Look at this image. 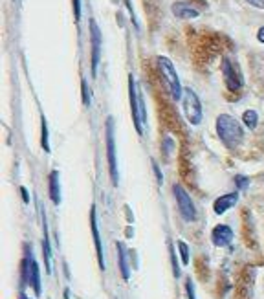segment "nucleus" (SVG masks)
<instances>
[{
    "label": "nucleus",
    "mask_w": 264,
    "mask_h": 299,
    "mask_svg": "<svg viewBox=\"0 0 264 299\" xmlns=\"http://www.w3.org/2000/svg\"><path fill=\"white\" fill-rule=\"evenodd\" d=\"M217 134H219L220 142L228 149L237 147L240 143V140L244 138L240 123L233 116H229V114H220L217 117Z\"/></svg>",
    "instance_id": "f257e3e1"
},
{
    "label": "nucleus",
    "mask_w": 264,
    "mask_h": 299,
    "mask_svg": "<svg viewBox=\"0 0 264 299\" xmlns=\"http://www.w3.org/2000/svg\"><path fill=\"white\" fill-rule=\"evenodd\" d=\"M156 63H158V68H160V74H162V77H163V81H165L169 92H171V96H173V99L180 101L183 97V88H182V85H180V77H178L171 59L160 55L156 59Z\"/></svg>",
    "instance_id": "f03ea898"
},
{
    "label": "nucleus",
    "mask_w": 264,
    "mask_h": 299,
    "mask_svg": "<svg viewBox=\"0 0 264 299\" xmlns=\"http://www.w3.org/2000/svg\"><path fill=\"white\" fill-rule=\"evenodd\" d=\"M21 277H22V286L30 284L35 295H41V275H39V264L31 255L30 248H26L24 259H22L21 266Z\"/></svg>",
    "instance_id": "7ed1b4c3"
},
{
    "label": "nucleus",
    "mask_w": 264,
    "mask_h": 299,
    "mask_svg": "<svg viewBox=\"0 0 264 299\" xmlns=\"http://www.w3.org/2000/svg\"><path fill=\"white\" fill-rule=\"evenodd\" d=\"M182 108L191 125H200L202 123V103H200L196 92L193 88H183Z\"/></svg>",
    "instance_id": "20e7f679"
},
{
    "label": "nucleus",
    "mask_w": 264,
    "mask_h": 299,
    "mask_svg": "<svg viewBox=\"0 0 264 299\" xmlns=\"http://www.w3.org/2000/svg\"><path fill=\"white\" fill-rule=\"evenodd\" d=\"M173 193H174L178 209H180V215H182L183 220H187V222H193V220H196V208H194V202L191 200L189 193L185 191V189H183L180 184H176V186H174Z\"/></svg>",
    "instance_id": "39448f33"
},
{
    "label": "nucleus",
    "mask_w": 264,
    "mask_h": 299,
    "mask_svg": "<svg viewBox=\"0 0 264 299\" xmlns=\"http://www.w3.org/2000/svg\"><path fill=\"white\" fill-rule=\"evenodd\" d=\"M107 158L112 184L117 186V162H116V138H114V117L107 119Z\"/></svg>",
    "instance_id": "423d86ee"
},
{
    "label": "nucleus",
    "mask_w": 264,
    "mask_h": 299,
    "mask_svg": "<svg viewBox=\"0 0 264 299\" xmlns=\"http://www.w3.org/2000/svg\"><path fill=\"white\" fill-rule=\"evenodd\" d=\"M101 42H103V35L101 30L94 19H90V44H92V76L96 77L97 74V65H99V59H101Z\"/></svg>",
    "instance_id": "0eeeda50"
},
{
    "label": "nucleus",
    "mask_w": 264,
    "mask_h": 299,
    "mask_svg": "<svg viewBox=\"0 0 264 299\" xmlns=\"http://www.w3.org/2000/svg\"><path fill=\"white\" fill-rule=\"evenodd\" d=\"M222 76L229 92H239L242 88V76H240V72L235 68V65L228 57H224L222 61Z\"/></svg>",
    "instance_id": "6e6552de"
},
{
    "label": "nucleus",
    "mask_w": 264,
    "mask_h": 299,
    "mask_svg": "<svg viewBox=\"0 0 264 299\" xmlns=\"http://www.w3.org/2000/svg\"><path fill=\"white\" fill-rule=\"evenodd\" d=\"M138 85L134 81V76H128V96H130V108H132V122H134V127L136 132L142 136L143 134V125L142 119H140V114H138Z\"/></svg>",
    "instance_id": "1a4fd4ad"
},
{
    "label": "nucleus",
    "mask_w": 264,
    "mask_h": 299,
    "mask_svg": "<svg viewBox=\"0 0 264 299\" xmlns=\"http://www.w3.org/2000/svg\"><path fill=\"white\" fill-rule=\"evenodd\" d=\"M211 241H213L215 246L226 248V246H229L231 241H233V229L229 228L228 224H219V226H215V229L211 231Z\"/></svg>",
    "instance_id": "9d476101"
},
{
    "label": "nucleus",
    "mask_w": 264,
    "mask_h": 299,
    "mask_svg": "<svg viewBox=\"0 0 264 299\" xmlns=\"http://www.w3.org/2000/svg\"><path fill=\"white\" fill-rule=\"evenodd\" d=\"M90 226H92V235H94V243H96L97 263H99V268L105 270V259H103V244H101V237H99V228H97V218H96V206H92V209H90Z\"/></svg>",
    "instance_id": "9b49d317"
},
{
    "label": "nucleus",
    "mask_w": 264,
    "mask_h": 299,
    "mask_svg": "<svg viewBox=\"0 0 264 299\" xmlns=\"http://www.w3.org/2000/svg\"><path fill=\"white\" fill-rule=\"evenodd\" d=\"M171 10H173L174 17L183 19V21H191V19H196V17L200 15V11H198L191 2H174Z\"/></svg>",
    "instance_id": "f8f14e48"
},
{
    "label": "nucleus",
    "mask_w": 264,
    "mask_h": 299,
    "mask_svg": "<svg viewBox=\"0 0 264 299\" xmlns=\"http://www.w3.org/2000/svg\"><path fill=\"white\" fill-rule=\"evenodd\" d=\"M237 200H239V193L233 191V193H226V195H222V197H219L217 200H215V213L217 215H224L228 209H231L237 204Z\"/></svg>",
    "instance_id": "ddd939ff"
},
{
    "label": "nucleus",
    "mask_w": 264,
    "mask_h": 299,
    "mask_svg": "<svg viewBox=\"0 0 264 299\" xmlns=\"http://www.w3.org/2000/svg\"><path fill=\"white\" fill-rule=\"evenodd\" d=\"M117 248V264H119V272H121L123 279L128 281L130 277V268H128V259H127V248L123 243H116Z\"/></svg>",
    "instance_id": "4468645a"
},
{
    "label": "nucleus",
    "mask_w": 264,
    "mask_h": 299,
    "mask_svg": "<svg viewBox=\"0 0 264 299\" xmlns=\"http://www.w3.org/2000/svg\"><path fill=\"white\" fill-rule=\"evenodd\" d=\"M48 186H50V198L51 202L59 206L61 204V186H59V172L51 171L50 178H48Z\"/></svg>",
    "instance_id": "2eb2a0df"
},
{
    "label": "nucleus",
    "mask_w": 264,
    "mask_h": 299,
    "mask_svg": "<svg viewBox=\"0 0 264 299\" xmlns=\"http://www.w3.org/2000/svg\"><path fill=\"white\" fill-rule=\"evenodd\" d=\"M42 224H44V241H42L44 264H46V272L51 274V248H50V238H48V224H46V218H42Z\"/></svg>",
    "instance_id": "dca6fc26"
},
{
    "label": "nucleus",
    "mask_w": 264,
    "mask_h": 299,
    "mask_svg": "<svg viewBox=\"0 0 264 299\" xmlns=\"http://www.w3.org/2000/svg\"><path fill=\"white\" fill-rule=\"evenodd\" d=\"M242 122H244V125H246V127L255 129V127H257V123H259V114H257L255 110H246L242 114Z\"/></svg>",
    "instance_id": "f3484780"
},
{
    "label": "nucleus",
    "mask_w": 264,
    "mask_h": 299,
    "mask_svg": "<svg viewBox=\"0 0 264 299\" xmlns=\"http://www.w3.org/2000/svg\"><path fill=\"white\" fill-rule=\"evenodd\" d=\"M41 127H42V138H41V143H42V149L46 152H50V142H48V125H46V117L41 116Z\"/></svg>",
    "instance_id": "a211bd4d"
},
{
    "label": "nucleus",
    "mask_w": 264,
    "mask_h": 299,
    "mask_svg": "<svg viewBox=\"0 0 264 299\" xmlns=\"http://www.w3.org/2000/svg\"><path fill=\"white\" fill-rule=\"evenodd\" d=\"M176 246H178V252H180V257H182V263L183 264H189V246H187V243H183V241H178Z\"/></svg>",
    "instance_id": "6ab92c4d"
},
{
    "label": "nucleus",
    "mask_w": 264,
    "mask_h": 299,
    "mask_svg": "<svg viewBox=\"0 0 264 299\" xmlns=\"http://www.w3.org/2000/svg\"><path fill=\"white\" fill-rule=\"evenodd\" d=\"M81 92H83V105H85V107H90V92H88L87 79L81 81Z\"/></svg>",
    "instance_id": "aec40b11"
},
{
    "label": "nucleus",
    "mask_w": 264,
    "mask_h": 299,
    "mask_svg": "<svg viewBox=\"0 0 264 299\" xmlns=\"http://www.w3.org/2000/svg\"><path fill=\"white\" fill-rule=\"evenodd\" d=\"M72 2H74V17L79 22L81 21V0H72Z\"/></svg>",
    "instance_id": "412c9836"
},
{
    "label": "nucleus",
    "mask_w": 264,
    "mask_h": 299,
    "mask_svg": "<svg viewBox=\"0 0 264 299\" xmlns=\"http://www.w3.org/2000/svg\"><path fill=\"white\" fill-rule=\"evenodd\" d=\"M171 263H173V272H174V277L180 275V268H178V261H176V255H174V250L171 248Z\"/></svg>",
    "instance_id": "4be33fe9"
},
{
    "label": "nucleus",
    "mask_w": 264,
    "mask_h": 299,
    "mask_svg": "<svg viewBox=\"0 0 264 299\" xmlns=\"http://www.w3.org/2000/svg\"><path fill=\"white\" fill-rule=\"evenodd\" d=\"M185 290H187V297L189 299H196V295H194V288H193V281H191V279L185 281Z\"/></svg>",
    "instance_id": "5701e85b"
},
{
    "label": "nucleus",
    "mask_w": 264,
    "mask_h": 299,
    "mask_svg": "<svg viewBox=\"0 0 264 299\" xmlns=\"http://www.w3.org/2000/svg\"><path fill=\"white\" fill-rule=\"evenodd\" d=\"M235 182H237V186H239L240 189H246V188H248L249 180L246 176H237V178H235Z\"/></svg>",
    "instance_id": "b1692460"
},
{
    "label": "nucleus",
    "mask_w": 264,
    "mask_h": 299,
    "mask_svg": "<svg viewBox=\"0 0 264 299\" xmlns=\"http://www.w3.org/2000/svg\"><path fill=\"white\" fill-rule=\"evenodd\" d=\"M248 4H251L253 8H259V10H264V0H246Z\"/></svg>",
    "instance_id": "393cba45"
},
{
    "label": "nucleus",
    "mask_w": 264,
    "mask_h": 299,
    "mask_svg": "<svg viewBox=\"0 0 264 299\" xmlns=\"http://www.w3.org/2000/svg\"><path fill=\"white\" fill-rule=\"evenodd\" d=\"M153 167H154V171H156V176H158V182L162 184V172H160V167H158V163H156V162H153Z\"/></svg>",
    "instance_id": "a878e982"
},
{
    "label": "nucleus",
    "mask_w": 264,
    "mask_h": 299,
    "mask_svg": "<svg viewBox=\"0 0 264 299\" xmlns=\"http://www.w3.org/2000/svg\"><path fill=\"white\" fill-rule=\"evenodd\" d=\"M257 39H259V42H262L264 44V26L262 28H259V31H257Z\"/></svg>",
    "instance_id": "bb28decb"
},
{
    "label": "nucleus",
    "mask_w": 264,
    "mask_h": 299,
    "mask_svg": "<svg viewBox=\"0 0 264 299\" xmlns=\"http://www.w3.org/2000/svg\"><path fill=\"white\" fill-rule=\"evenodd\" d=\"M22 198H24V202H30V197H28V191L22 189Z\"/></svg>",
    "instance_id": "cd10ccee"
}]
</instances>
